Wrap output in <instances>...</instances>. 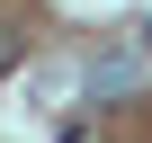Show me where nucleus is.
Returning a JSON list of instances; mask_svg holds the SVG:
<instances>
[{"label":"nucleus","instance_id":"1","mask_svg":"<svg viewBox=\"0 0 152 143\" xmlns=\"http://www.w3.org/2000/svg\"><path fill=\"white\" fill-rule=\"evenodd\" d=\"M9 63H18V27H0V72H9Z\"/></svg>","mask_w":152,"mask_h":143},{"label":"nucleus","instance_id":"2","mask_svg":"<svg viewBox=\"0 0 152 143\" xmlns=\"http://www.w3.org/2000/svg\"><path fill=\"white\" fill-rule=\"evenodd\" d=\"M143 45H152V27H143Z\"/></svg>","mask_w":152,"mask_h":143}]
</instances>
